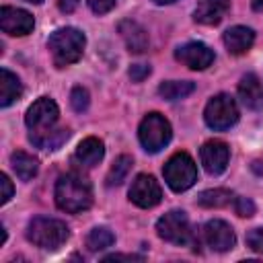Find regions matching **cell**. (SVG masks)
Listing matches in <instances>:
<instances>
[{
  "label": "cell",
  "mask_w": 263,
  "mask_h": 263,
  "mask_svg": "<svg viewBox=\"0 0 263 263\" xmlns=\"http://www.w3.org/2000/svg\"><path fill=\"white\" fill-rule=\"evenodd\" d=\"M60 109L49 97L37 99L25 115V123L29 127V140L41 150H58L68 138V127H58Z\"/></svg>",
  "instance_id": "obj_1"
},
{
  "label": "cell",
  "mask_w": 263,
  "mask_h": 263,
  "mask_svg": "<svg viewBox=\"0 0 263 263\" xmlns=\"http://www.w3.org/2000/svg\"><path fill=\"white\" fill-rule=\"evenodd\" d=\"M53 197H55L58 208L64 210V212H68V214L84 212L92 203V187H90V181L84 175H80L76 171H70V173L62 175L55 181Z\"/></svg>",
  "instance_id": "obj_2"
},
{
  "label": "cell",
  "mask_w": 263,
  "mask_h": 263,
  "mask_svg": "<svg viewBox=\"0 0 263 263\" xmlns=\"http://www.w3.org/2000/svg\"><path fill=\"white\" fill-rule=\"evenodd\" d=\"M84 45H86L84 33L74 29V27H62V29L53 31L49 41H47L51 60L58 68H64V66L78 62L82 51H84Z\"/></svg>",
  "instance_id": "obj_3"
},
{
  "label": "cell",
  "mask_w": 263,
  "mask_h": 263,
  "mask_svg": "<svg viewBox=\"0 0 263 263\" xmlns=\"http://www.w3.org/2000/svg\"><path fill=\"white\" fill-rule=\"evenodd\" d=\"M70 236V230L66 226V222L58 220V218H45V216H37L29 222L27 226V238L45 251H55L60 249Z\"/></svg>",
  "instance_id": "obj_4"
},
{
  "label": "cell",
  "mask_w": 263,
  "mask_h": 263,
  "mask_svg": "<svg viewBox=\"0 0 263 263\" xmlns=\"http://www.w3.org/2000/svg\"><path fill=\"white\" fill-rule=\"evenodd\" d=\"M162 175L166 185L173 191L181 193V191H187L197 181V166L187 152H175L162 166Z\"/></svg>",
  "instance_id": "obj_5"
},
{
  "label": "cell",
  "mask_w": 263,
  "mask_h": 263,
  "mask_svg": "<svg viewBox=\"0 0 263 263\" xmlns=\"http://www.w3.org/2000/svg\"><path fill=\"white\" fill-rule=\"evenodd\" d=\"M171 136H173L171 123L166 121L164 115H160L156 111L154 113H148L142 119L140 129H138L140 144L144 146L146 152H160L171 142Z\"/></svg>",
  "instance_id": "obj_6"
},
{
  "label": "cell",
  "mask_w": 263,
  "mask_h": 263,
  "mask_svg": "<svg viewBox=\"0 0 263 263\" xmlns=\"http://www.w3.org/2000/svg\"><path fill=\"white\" fill-rule=\"evenodd\" d=\"M203 119L208 123V127L216 129V132H224V129H230L236 121H238V107H236V101L226 95V92H220L216 97H212L205 105V111H203Z\"/></svg>",
  "instance_id": "obj_7"
},
{
  "label": "cell",
  "mask_w": 263,
  "mask_h": 263,
  "mask_svg": "<svg viewBox=\"0 0 263 263\" xmlns=\"http://www.w3.org/2000/svg\"><path fill=\"white\" fill-rule=\"evenodd\" d=\"M156 232L162 240L171 245H189L193 240V230L189 218L183 210H171L156 222Z\"/></svg>",
  "instance_id": "obj_8"
},
{
  "label": "cell",
  "mask_w": 263,
  "mask_h": 263,
  "mask_svg": "<svg viewBox=\"0 0 263 263\" xmlns=\"http://www.w3.org/2000/svg\"><path fill=\"white\" fill-rule=\"evenodd\" d=\"M129 199L138 208H154L162 199V189L152 175H138L129 187Z\"/></svg>",
  "instance_id": "obj_9"
},
{
  "label": "cell",
  "mask_w": 263,
  "mask_h": 263,
  "mask_svg": "<svg viewBox=\"0 0 263 263\" xmlns=\"http://www.w3.org/2000/svg\"><path fill=\"white\" fill-rule=\"evenodd\" d=\"M175 58L191 70H205L214 62V51L201 41H189V43L177 47Z\"/></svg>",
  "instance_id": "obj_10"
},
{
  "label": "cell",
  "mask_w": 263,
  "mask_h": 263,
  "mask_svg": "<svg viewBox=\"0 0 263 263\" xmlns=\"http://www.w3.org/2000/svg\"><path fill=\"white\" fill-rule=\"evenodd\" d=\"M199 158H201V164L203 168L210 173V175H220L226 171L228 166V158H230V148L226 142L222 140H210L201 146L199 150Z\"/></svg>",
  "instance_id": "obj_11"
},
{
  "label": "cell",
  "mask_w": 263,
  "mask_h": 263,
  "mask_svg": "<svg viewBox=\"0 0 263 263\" xmlns=\"http://www.w3.org/2000/svg\"><path fill=\"white\" fill-rule=\"evenodd\" d=\"M35 27V21L31 12L23 8H12V6H2L0 10V29L8 35H29Z\"/></svg>",
  "instance_id": "obj_12"
},
{
  "label": "cell",
  "mask_w": 263,
  "mask_h": 263,
  "mask_svg": "<svg viewBox=\"0 0 263 263\" xmlns=\"http://www.w3.org/2000/svg\"><path fill=\"white\" fill-rule=\"evenodd\" d=\"M203 240L208 247H212L214 251H230L236 242L234 230L230 224H226L224 220H210L203 226Z\"/></svg>",
  "instance_id": "obj_13"
},
{
  "label": "cell",
  "mask_w": 263,
  "mask_h": 263,
  "mask_svg": "<svg viewBox=\"0 0 263 263\" xmlns=\"http://www.w3.org/2000/svg\"><path fill=\"white\" fill-rule=\"evenodd\" d=\"M238 97H240V101H242V105L247 109H253V111L263 109V84H261L257 74L249 72V74H245L240 78Z\"/></svg>",
  "instance_id": "obj_14"
},
{
  "label": "cell",
  "mask_w": 263,
  "mask_h": 263,
  "mask_svg": "<svg viewBox=\"0 0 263 263\" xmlns=\"http://www.w3.org/2000/svg\"><path fill=\"white\" fill-rule=\"evenodd\" d=\"M230 8V0H199L193 18L201 25H218Z\"/></svg>",
  "instance_id": "obj_15"
},
{
  "label": "cell",
  "mask_w": 263,
  "mask_h": 263,
  "mask_svg": "<svg viewBox=\"0 0 263 263\" xmlns=\"http://www.w3.org/2000/svg\"><path fill=\"white\" fill-rule=\"evenodd\" d=\"M119 33H121V37H123V41H125L129 51L142 53V51L148 49V33L136 21H129V18L121 21L119 23Z\"/></svg>",
  "instance_id": "obj_16"
},
{
  "label": "cell",
  "mask_w": 263,
  "mask_h": 263,
  "mask_svg": "<svg viewBox=\"0 0 263 263\" xmlns=\"http://www.w3.org/2000/svg\"><path fill=\"white\" fill-rule=\"evenodd\" d=\"M253 41H255V33H253V29H249V27L236 25V27H230V29L224 33V45H226V49H228L232 55L247 53V51L251 49Z\"/></svg>",
  "instance_id": "obj_17"
},
{
  "label": "cell",
  "mask_w": 263,
  "mask_h": 263,
  "mask_svg": "<svg viewBox=\"0 0 263 263\" xmlns=\"http://www.w3.org/2000/svg\"><path fill=\"white\" fill-rule=\"evenodd\" d=\"M21 95H23V84L16 78V74L2 68L0 70V107L12 105L16 99H21Z\"/></svg>",
  "instance_id": "obj_18"
},
{
  "label": "cell",
  "mask_w": 263,
  "mask_h": 263,
  "mask_svg": "<svg viewBox=\"0 0 263 263\" xmlns=\"http://www.w3.org/2000/svg\"><path fill=\"white\" fill-rule=\"evenodd\" d=\"M103 154H105V146L99 138H84L78 148H76V158L78 162H82L84 166H95L103 160Z\"/></svg>",
  "instance_id": "obj_19"
},
{
  "label": "cell",
  "mask_w": 263,
  "mask_h": 263,
  "mask_svg": "<svg viewBox=\"0 0 263 263\" xmlns=\"http://www.w3.org/2000/svg\"><path fill=\"white\" fill-rule=\"evenodd\" d=\"M10 164L21 181H31L39 171V160L33 154L23 152V150H16L10 154Z\"/></svg>",
  "instance_id": "obj_20"
},
{
  "label": "cell",
  "mask_w": 263,
  "mask_h": 263,
  "mask_svg": "<svg viewBox=\"0 0 263 263\" xmlns=\"http://www.w3.org/2000/svg\"><path fill=\"white\" fill-rule=\"evenodd\" d=\"M195 90V84L191 80H168V82H162L158 86V95L166 101H179V99H185L187 95H191Z\"/></svg>",
  "instance_id": "obj_21"
},
{
  "label": "cell",
  "mask_w": 263,
  "mask_h": 263,
  "mask_svg": "<svg viewBox=\"0 0 263 263\" xmlns=\"http://www.w3.org/2000/svg\"><path fill=\"white\" fill-rule=\"evenodd\" d=\"M232 201H234V195L228 189H208L197 195V203L201 208H226Z\"/></svg>",
  "instance_id": "obj_22"
},
{
  "label": "cell",
  "mask_w": 263,
  "mask_h": 263,
  "mask_svg": "<svg viewBox=\"0 0 263 263\" xmlns=\"http://www.w3.org/2000/svg\"><path fill=\"white\" fill-rule=\"evenodd\" d=\"M132 164H134L132 156H127V154L117 156L115 162H113V166H111L109 173H107V185H109V187H113V185H121V183L125 181L127 173L132 171Z\"/></svg>",
  "instance_id": "obj_23"
},
{
  "label": "cell",
  "mask_w": 263,
  "mask_h": 263,
  "mask_svg": "<svg viewBox=\"0 0 263 263\" xmlns=\"http://www.w3.org/2000/svg\"><path fill=\"white\" fill-rule=\"evenodd\" d=\"M113 242H115V234H113L109 228H105V226L92 228V230L88 232V236H86V247H88L90 251H103V249L111 247Z\"/></svg>",
  "instance_id": "obj_24"
},
{
  "label": "cell",
  "mask_w": 263,
  "mask_h": 263,
  "mask_svg": "<svg viewBox=\"0 0 263 263\" xmlns=\"http://www.w3.org/2000/svg\"><path fill=\"white\" fill-rule=\"evenodd\" d=\"M88 103H90L88 90L82 88V86H74L72 92H70V105H72V109H74L76 113H82V111L88 109Z\"/></svg>",
  "instance_id": "obj_25"
},
{
  "label": "cell",
  "mask_w": 263,
  "mask_h": 263,
  "mask_svg": "<svg viewBox=\"0 0 263 263\" xmlns=\"http://www.w3.org/2000/svg\"><path fill=\"white\" fill-rule=\"evenodd\" d=\"M232 205H234V212H236L240 218H251V216L255 214V203H253L249 197H234Z\"/></svg>",
  "instance_id": "obj_26"
},
{
  "label": "cell",
  "mask_w": 263,
  "mask_h": 263,
  "mask_svg": "<svg viewBox=\"0 0 263 263\" xmlns=\"http://www.w3.org/2000/svg\"><path fill=\"white\" fill-rule=\"evenodd\" d=\"M247 245L251 251L263 255V228H253L247 232Z\"/></svg>",
  "instance_id": "obj_27"
},
{
  "label": "cell",
  "mask_w": 263,
  "mask_h": 263,
  "mask_svg": "<svg viewBox=\"0 0 263 263\" xmlns=\"http://www.w3.org/2000/svg\"><path fill=\"white\" fill-rule=\"evenodd\" d=\"M150 72H152V68H150L148 64H134V66L129 68V78H132L134 82H142L144 78L150 76Z\"/></svg>",
  "instance_id": "obj_28"
},
{
  "label": "cell",
  "mask_w": 263,
  "mask_h": 263,
  "mask_svg": "<svg viewBox=\"0 0 263 263\" xmlns=\"http://www.w3.org/2000/svg\"><path fill=\"white\" fill-rule=\"evenodd\" d=\"M115 2H117V0H88V6H90L92 12L105 14V12H109V10L115 6Z\"/></svg>",
  "instance_id": "obj_29"
},
{
  "label": "cell",
  "mask_w": 263,
  "mask_h": 263,
  "mask_svg": "<svg viewBox=\"0 0 263 263\" xmlns=\"http://www.w3.org/2000/svg\"><path fill=\"white\" fill-rule=\"evenodd\" d=\"M0 185H2V195H0V203H8L10 201V197H12V183H10V179H8V175H0Z\"/></svg>",
  "instance_id": "obj_30"
},
{
  "label": "cell",
  "mask_w": 263,
  "mask_h": 263,
  "mask_svg": "<svg viewBox=\"0 0 263 263\" xmlns=\"http://www.w3.org/2000/svg\"><path fill=\"white\" fill-rule=\"evenodd\" d=\"M58 6L62 12H74V8L78 6V0H58Z\"/></svg>",
  "instance_id": "obj_31"
},
{
  "label": "cell",
  "mask_w": 263,
  "mask_h": 263,
  "mask_svg": "<svg viewBox=\"0 0 263 263\" xmlns=\"http://www.w3.org/2000/svg\"><path fill=\"white\" fill-rule=\"evenodd\" d=\"M140 261L142 257H138V255H109V257H105V261Z\"/></svg>",
  "instance_id": "obj_32"
},
{
  "label": "cell",
  "mask_w": 263,
  "mask_h": 263,
  "mask_svg": "<svg viewBox=\"0 0 263 263\" xmlns=\"http://www.w3.org/2000/svg\"><path fill=\"white\" fill-rule=\"evenodd\" d=\"M251 166H253V171H255L257 175H263V162H261V160H255Z\"/></svg>",
  "instance_id": "obj_33"
},
{
  "label": "cell",
  "mask_w": 263,
  "mask_h": 263,
  "mask_svg": "<svg viewBox=\"0 0 263 263\" xmlns=\"http://www.w3.org/2000/svg\"><path fill=\"white\" fill-rule=\"evenodd\" d=\"M253 8L255 10H263V0H253Z\"/></svg>",
  "instance_id": "obj_34"
},
{
  "label": "cell",
  "mask_w": 263,
  "mask_h": 263,
  "mask_svg": "<svg viewBox=\"0 0 263 263\" xmlns=\"http://www.w3.org/2000/svg\"><path fill=\"white\" fill-rule=\"evenodd\" d=\"M154 4H173V2H177V0H152Z\"/></svg>",
  "instance_id": "obj_35"
},
{
  "label": "cell",
  "mask_w": 263,
  "mask_h": 263,
  "mask_svg": "<svg viewBox=\"0 0 263 263\" xmlns=\"http://www.w3.org/2000/svg\"><path fill=\"white\" fill-rule=\"evenodd\" d=\"M27 2H31V4H41L43 0H27Z\"/></svg>",
  "instance_id": "obj_36"
}]
</instances>
